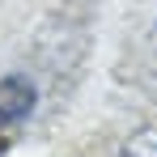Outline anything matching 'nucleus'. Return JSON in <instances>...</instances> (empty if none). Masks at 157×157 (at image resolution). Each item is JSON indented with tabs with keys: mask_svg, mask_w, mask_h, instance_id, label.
<instances>
[{
	"mask_svg": "<svg viewBox=\"0 0 157 157\" xmlns=\"http://www.w3.org/2000/svg\"><path fill=\"white\" fill-rule=\"evenodd\" d=\"M34 85L21 77H0V123H21L34 110Z\"/></svg>",
	"mask_w": 157,
	"mask_h": 157,
	"instance_id": "1",
	"label": "nucleus"
},
{
	"mask_svg": "<svg viewBox=\"0 0 157 157\" xmlns=\"http://www.w3.org/2000/svg\"><path fill=\"white\" fill-rule=\"evenodd\" d=\"M119 157H157V128L153 123L132 128V136L119 144Z\"/></svg>",
	"mask_w": 157,
	"mask_h": 157,
	"instance_id": "2",
	"label": "nucleus"
}]
</instances>
